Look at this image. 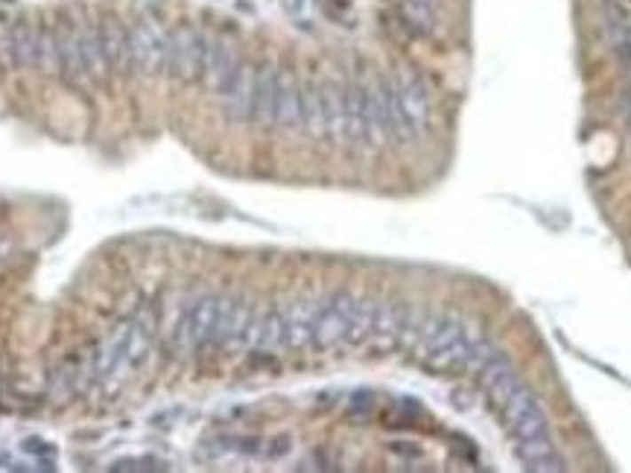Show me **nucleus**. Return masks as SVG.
<instances>
[{
  "mask_svg": "<svg viewBox=\"0 0 631 473\" xmlns=\"http://www.w3.org/2000/svg\"><path fill=\"white\" fill-rule=\"evenodd\" d=\"M304 120L302 108V85L296 83L293 74L278 76V99H275V126L280 129H298Z\"/></svg>",
  "mask_w": 631,
  "mask_h": 473,
  "instance_id": "9d476101",
  "label": "nucleus"
},
{
  "mask_svg": "<svg viewBox=\"0 0 631 473\" xmlns=\"http://www.w3.org/2000/svg\"><path fill=\"white\" fill-rule=\"evenodd\" d=\"M354 304H357V298L351 293H334L322 301V310H319L316 327H313L316 348L343 345L348 336V321H351V313H354Z\"/></svg>",
  "mask_w": 631,
  "mask_h": 473,
  "instance_id": "7ed1b4c3",
  "label": "nucleus"
},
{
  "mask_svg": "<svg viewBox=\"0 0 631 473\" xmlns=\"http://www.w3.org/2000/svg\"><path fill=\"white\" fill-rule=\"evenodd\" d=\"M278 76L280 70L272 65L257 70V83H255V108L252 120L260 126H275V99H278Z\"/></svg>",
  "mask_w": 631,
  "mask_h": 473,
  "instance_id": "f8f14e48",
  "label": "nucleus"
},
{
  "mask_svg": "<svg viewBox=\"0 0 631 473\" xmlns=\"http://www.w3.org/2000/svg\"><path fill=\"white\" fill-rule=\"evenodd\" d=\"M135 321H120V325L103 339V345L97 348L94 366L97 377H114L120 368H126V351H129V336H132Z\"/></svg>",
  "mask_w": 631,
  "mask_h": 473,
  "instance_id": "6e6552de",
  "label": "nucleus"
},
{
  "mask_svg": "<svg viewBox=\"0 0 631 473\" xmlns=\"http://www.w3.org/2000/svg\"><path fill=\"white\" fill-rule=\"evenodd\" d=\"M24 450H27V453H38V456H42V453L53 456V447H47L42 438H27V441H24Z\"/></svg>",
  "mask_w": 631,
  "mask_h": 473,
  "instance_id": "f3484780",
  "label": "nucleus"
},
{
  "mask_svg": "<svg viewBox=\"0 0 631 473\" xmlns=\"http://www.w3.org/2000/svg\"><path fill=\"white\" fill-rule=\"evenodd\" d=\"M240 67V59L234 53V47L228 42H210L208 44V56H205V70L202 79L208 83L210 91H223L228 79L234 76V70Z\"/></svg>",
  "mask_w": 631,
  "mask_h": 473,
  "instance_id": "9b49d317",
  "label": "nucleus"
},
{
  "mask_svg": "<svg viewBox=\"0 0 631 473\" xmlns=\"http://www.w3.org/2000/svg\"><path fill=\"white\" fill-rule=\"evenodd\" d=\"M302 108H304V120L302 126L307 129L313 138H327V94L325 85H307L302 88Z\"/></svg>",
  "mask_w": 631,
  "mask_h": 473,
  "instance_id": "ddd939ff",
  "label": "nucleus"
},
{
  "mask_svg": "<svg viewBox=\"0 0 631 473\" xmlns=\"http://www.w3.org/2000/svg\"><path fill=\"white\" fill-rule=\"evenodd\" d=\"M287 345V321H284V313H264L257 316V336H255V351H266V354H272V351L284 348Z\"/></svg>",
  "mask_w": 631,
  "mask_h": 473,
  "instance_id": "2eb2a0df",
  "label": "nucleus"
},
{
  "mask_svg": "<svg viewBox=\"0 0 631 473\" xmlns=\"http://www.w3.org/2000/svg\"><path fill=\"white\" fill-rule=\"evenodd\" d=\"M377 304L380 301H375V298H357L354 313H351V321H348L345 345H363V342L372 339L375 321H377Z\"/></svg>",
  "mask_w": 631,
  "mask_h": 473,
  "instance_id": "4468645a",
  "label": "nucleus"
},
{
  "mask_svg": "<svg viewBox=\"0 0 631 473\" xmlns=\"http://www.w3.org/2000/svg\"><path fill=\"white\" fill-rule=\"evenodd\" d=\"M210 38H205L196 29L182 27L178 33L170 35L167 44V70L176 79H199L205 70V56H208Z\"/></svg>",
  "mask_w": 631,
  "mask_h": 473,
  "instance_id": "f03ea898",
  "label": "nucleus"
},
{
  "mask_svg": "<svg viewBox=\"0 0 631 473\" xmlns=\"http://www.w3.org/2000/svg\"><path fill=\"white\" fill-rule=\"evenodd\" d=\"M392 83H395V91H398V99H400V108H404L406 123L413 126V132L418 135L421 129L430 123V97H427V88L421 85L415 76H409V74L395 76Z\"/></svg>",
  "mask_w": 631,
  "mask_h": 473,
  "instance_id": "0eeeda50",
  "label": "nucleus"
},
{
  "mask_svg": "<svg viewBox=\"0 0 631 473\" xmlns=\"http://www.w3.org/2000/svg\"><path fill=\"white\" fill-rule=\"evenodd\" d=\"M167 44L170 38L162 35V29H155L153 24H138L129 33V59H132V67L144 70V74L167 70Z\"/></svg>",
  "mask_w": 631,
  "mask_h": 473,
  "instance_id": "20e7f679",
  "label": "nucleus"
},
{
  "mask_svg": "<svg viewBox=\"0 0 631 473\" xmlns=\"http://www.w3.org/2000/svg\"><path fill=\"white\" fill-rule=\"evenodd\" d=\"M219 301H223L219 296H202L185 310V316L178 319V327H176V336H173L176 351L190 354V351H199L202 345H214Z\"/></svg>",
  "mask_w": 631,
  "mask_h": 473,
  "instance_id": "f257e3e1",
  "label": "nucleus"
},
{
  "mask_svg": "<svg viewBox=\"0 0 631 473\" xmlns=\"http://www.w3.org/2000/svg\"><path fill=\"white\" fill-rule=\"evenodd\" d=\"M325 298H302L296 304H289V310L284 313L287 321V348H307L313 345V327H316V316L322 310Z\"/></svg>",
  "mask_w": 631,
  "mask_h": 473,
  "instance_id": "423d86ee",
  "label": "nucleus"
},
{
  "mask_svg": "<svg viewBox=\"0 0 631 473\" xmlns=\"http://www.w3.org/2000/svg\"><path fill=\"white\" fill-rule=\"evenodd\" d=\"M517 456L520 461L535 470V473H561L567 470L564 459L558 456V450L553 447V438L549 436H532V438H517Z\"/></svg>",
  "mask_w": 631,
  "mask_h": 473,
  "instance_id": "1a4fd4ad",
  "label": "nucleus"
},
{
  "mask_svg": "<svg viewBox=\"0 0 631 473\" xmlns=\"http://www.w3.org/2000/svg\"><path fill=\"white\" fill-rule=\"evenodd\" d=\"M404 24L418 35H430L436 29V6L433 0H400L398 4Z\"/></svg>",
  "mask_w": 631,
  "mask_h": 473,
  "instance_id": "dca6fc26",
  "label": "nucleus"
},
{
  "mask_svg": "<svg viewBox=\"0 0 631 473\" xmlns=\"http://www.w3.org/2000/svg\"><path fill=\"white\" fill-rule=\"evenodd\" d=\"M255 83H257V70L252 65L240 62V67L234 70V76L228 79L223 91H219V97H223V112L228 114V120H237V123L252 120Z\"/></svg>",
  "mask_w": 631,
  "mask_h": 473,
  "instance_id": "39448f33",
  "label": "nucleus"
}]
</instances>
